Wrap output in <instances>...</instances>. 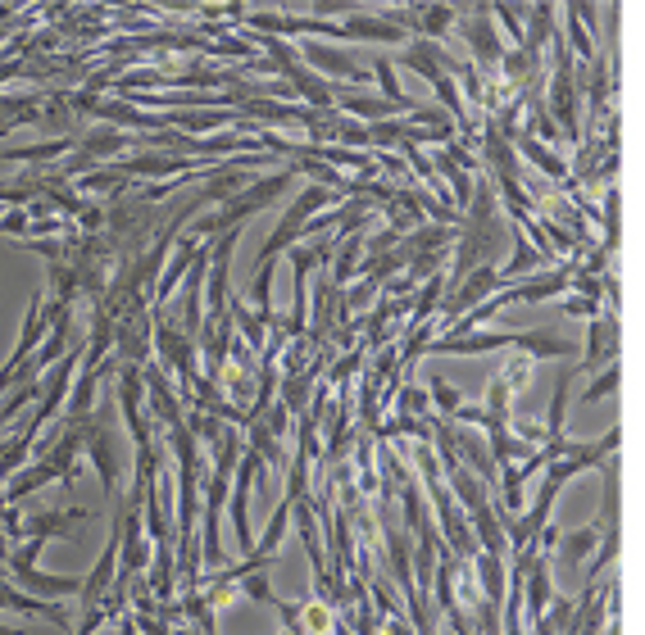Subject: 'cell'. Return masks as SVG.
Segmentation results:
<instances>
[{"label": "cell", "instance_id": "cell-7", "mask_svg": "<svg viewBox=\"0 0 645 635\" xmlns=\"http://www.w3.org/2000/svg\"><path fill=\"white\" fill-rule=\"evenodd\" d=\"M69 150V141H41V146H28V150H14L5 159H23V164H37V159H60Z\"/></svg>", "mask_w": 645, "mask_h": 635}, {"label": "cell", "instance_id": "cell-6", "mask_svg": "<svg viewBox=\"0 0 645 635\" xmlns=\"http://www.w3.org/2000/svg\"><path fill=\"white\" fill-rule=\"evenodd\" d=\"M0 608H23V613H46V617H60V622H64V613H55V608H46V604H41V599L19 595V590H10V586H0Z\"/></svg>", "mask_w": 645, "mask_h": 635}, {"label": "cell", "instance_id": "cell-12", "mask_svg": "<svg viewBox=\"0 0 645 635\" xmlns=\"http://www.w3.org/2000/svg\"><path fill=\"white\" fill-rule=\"evenodd\" d=\"M23 227H28V218H23V214H10V218H5V223H0V232H23Z\"/></svg>", "mask_w": 645, "mask_h": 635}, {"label": "cell", "instance_id": "cell-13", "mask_svg": "<svg viewBox=\"0 0 645 635\" xmlns=\"http://www.w3.org/2000/svg\"><path fill=\"white\" fill-rule=\"evenodd\" d=\"M0 635H23V631H19V626H5V622H0Z\"/></svg>", "mask_w": 645, "mask_h": 635}, {"label": "cell", "instance_id": "cell-8", "mask_svg": "<svg viewBox=\"0 0 645 635\" xmlns=\"http://www.w3.org/2000/svg\"><path fill=\"white\" fill-rule=\"evenodd\" d=\"M473 50L487 59V64H491V59H500V46H496V37H491V23L487 19H473Z\"/></svg>", "mask_w": 645, "mask_h": 635}, {"label": "cell", "instance_id": "cell-1", "mask_svg": "<svg viewBox=\"0 0 645 635\" xmlns=\"http://www.w3.org/2000/svg\"><path fill=\"white\" fill-rule=\"evenodd\" d=\"M82 445H87V454H91V463L100 468V481H105V490H119V477H123V459H119V450H114V440L105 436V431H87L82 436Z\"/></svg>", "mask_w": 645, "mask_h": 635}, {"label": "cell", "instance_id": "cell-5", "mask_svg": "<svg viewBox=\"0 0 645 635\" xmlns=\"http://www.w3.org/2000/svg\"><path fill=\"white\" fill-rule=\"evenodd\" d=\"M450 19H455V10L450 5H427V10H418V19H409L418 32H432V37H441V32L450 28Z\"/></svg>", "mask_w": 645, "mask_h": 635}, {"label": "cell", "instance_id": "cell-11", "mask_svg": "<svg viewBox=\"0 0 645 635\" xmlns=\"http://www.w3.org/2000/svg\"><path fill=\"white\" fill-rule=\"evenodd\" d=\"M618 386V368H609L605 377H600V386H591V391H586V400H600V395H609Z\"/></svg>", "mask_w": 645, "mask_h": 635}, {"label": "cell", "instance_id": "cell-10", "mask_svg": "<svg viewBox=\"0 0 645 635\" xmlns=\"http://www.w3.org/2000/svg\"><path fill=\"white\" fill-rule=\"evenodd\" d=\"M591 545H596V527H591V531H577L573 540H564V563H577V558H582Z\"/></svg>", "mask_w": 645, "mask_h": 635}, {"label": "cell", "instance_id": "cell-9", "mask_svg": "<svg viewBox=\"0 0 645 635\" xmlns=\"http://www.w3.org/2000/svg\"><path fill=\"white\" fill-rule=\"evenodd\" d=\"M341 105H346L350 114H364V118H382V114H387V100H373V96H346Z\"/></svg>", "mask_w": 645, "mask_h": 635}, {"label": "cell", "instance_id": "cell-15", "mask_svg": "<svg viewBox=\"0 0 645 635\" xmlns=\"http://www.w3.org/2000/svg\"><path fill=\"white\" fill-rule=\"evenodd\" d=\"M10 14H14V5H0V19H10Z\"/></svg>", "mask_w": 645, "mask_h": 635}, {"label": "cell", "instance_id": "cell-2", "mask_svg": "<svg viewBox=\"0 0 645 635\" xmlns=\"http://www.w3.org/2000/svg\"><path fill=\"white\" fill-rule=\"evenodd\" d=\"M87 513H37V518H28V522H19V536H37V540H50V536H69L73 531V522H82Z\"/></svg>", "mask_w": 645, "mask_h": 635}, {"label": "cell", "instance_id": "cell-3", "mask_svg": "<svg viewBox=\"0 0 645 635\" xmlns=\"http://www.w3.org/2000/svg\"><path fill=\"white\" fill-rule=\"evenodd\" d=\"M341 37H364V41H400L405 37V28H396V19H350L346 28H341Z\"/></svg>", "mask_w": 645, "mask_h": 635}, {"label": "cell", "instance_id": "cell-14", "mask_svg": "<svg viewBox=\"0 0 645 635\" xmlns=\"http://www.w3.org/2000/svg\"><path fill=\"white\" fill-rule=\"evenodd\" d=\"M5 554H10V545H5V531H0V558H5Z\"/></svg>", "mask_w": 645, "mask_h": 635}, {"label": "cell", "instance_id": "cell-4", "mask_svg": "<svg viewBox=\"0 0 645 635\" xmlns=\"http://www.w3.org/2000/svg\"><path fill=\"white\" fill-rule=\"evenodd\" d=\"M309 64H318V69L337 73V78H350V82H355V78H364V73H359L346 55H337V50H328V46H314V50H309Z\"/></svg>", "mask_w": 645, "mask_h": 635}]
</instances>
